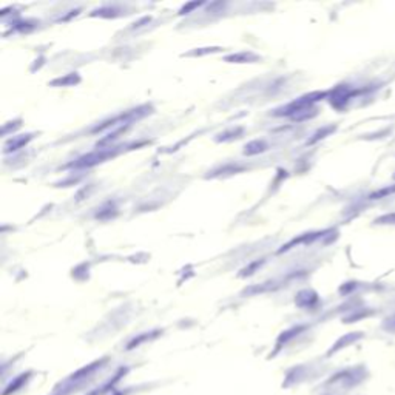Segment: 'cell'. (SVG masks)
Here are the masks:
<instances>
[{
  "label": "cell",
  "instance_id": "1",
  "mask_svg": "<svg viewBox=\"0 0 395 395\" xmlns=\"http://www.w3.org/2000/svg\"><path fill=\"white\" fill-rule=\"evenodd\" d=\"M326 96H327V93H320V91L306 94V96H303V97H300V99H297L294 102H290V104L286 105L284 108L276 110L275 114H278V116H283V114H284V116H290L292 118L294 114H297V113H300V111H303L306 108H310V105L313 104V102L320 100V99H323Z\"/></svg>",
  "mask_w": 395,
  "mask_h": 395
},
{
  "label": "cell",
  "instance_id": "2",
  "mask_svg": "<svg viewBox=\"0 0 395 395\" xmlns=\"http://www.w3.org/2000/svg\"><path fill=\"white\" fill-rule=\"evenodd\" d=\"M147 110H150V108H148V107H141V108H137V110H132V111L122 113V114H119V116H116V118H113V119H110V121L102 122V125H97L96 129H93V133L102 132V130L108 129V127H114V125H119V124L129 125L133 119H139V118L145 116L147 113H150V111H147Z\"/></svg>",
  "mask_w": 395,
  "mask_h": 395
},
{
  "label": "cell",
  "instance_id": "3",
  "mask_svg": "<svg viewBox=\"0 0 395 395\" xmlns=\"http://www.w3.org/2000/svg\"><path fill=\"white\" fill-rule=\"evenodd\" d=\"M114 155H116V150L102 148L99 151H94V153H90V155H85V156L79 158L78 161L71 164V167H93V165H96L99 162H104L105 159L113 158Z\"/></svg>",
  "mask_w": 395,
  "mask_h": 395
},
{
  "label": "cell",
  "instance_id": "4",
  "mask_svg": "<svg viewBox=\"0 0 395 395\" xmlns=\"http://www.w3.org/2000/svg\"><path fill=\"white\" fill-rule=\"evenodd\" d=\"M356 91H353V90H351L349 87H337L335 90L330 93V102H332V105L335 107V108H338V110H341L343 107H345L348 102H349V99L355 94Z\"/></svg>",
  "mask_w": 395,
  "mask_h": 395
},
{
  "label": "cell",
  "instance_id": "5",
  "mask_svg": "<svg viewBox=\"0 0 395 395\" xmlns=\"http://www.w3.org/2000/svg\"><path fill=\"white\" fill-rule=\"evenodd\" d=\"M267 148H269V147H267V144L264 141H252V142H249L244 147V155H247V156L258 155V153H263Z\"/></svg>",
  "mask_w": 395,
  "mask_h": 395
},
{
  "label": "cell",
  "instance_id": "6",
  "mask_svg": "<svg viewBox=\"0 0 395 395\" xmlns=\"http://www.w3.org/2000/svg\"><path fill=\"white\" fill-rule=\"evenodd\" d=\"M31 134H27V136H22V137H14L12 139V141H9L8 144H6V147H5V151L8 153V151H16V150H19V148H22L23 145H27L30 141H31Z\"/></svg>",
  "mask_w": 395,
  "mask_h": 395
},
{
  "label": "cell",
  "instance_id": "7",
  "mask_svg": "<svg viewBox=\"0 0 395 395\" xmlns=\"http://www.w3.org/2000/svg\"><path fill=\"white\" fill-rule=\"evenodd\" d=\"M316 301H318L316 294H313V292H309V290L301 292V294L298 295V298H297V303L300 306H309V304H313Z\"/></svg>",
  "mask_w": 395,
  "mask_h": 395
},
{
  "label": "cell",
  "instance_id": "8",
  "mask_svg": "<svg viewBox=\"0 0 395 395\" xmlns=\"http://www.w3.org/2000/svg\"><path fill=\"white\" fill-rule=\"evenodd\" d=\"M225 60L243 63V62H253V60H258V56H255V54H252V53H238V54H233V56H227Z\"/></svg>",
  "mask_w": 395,
  "mask_h": 395
},
{
  "label": "cell",
  "instance_id": "9",
  "mask_svg": "<svg viewBox=\"0 0 395 395\" xmlns=\"http://www.w3.org/2000/svg\"><path fill=\"white\" fill-rule=\"evenodd\" d=\"M394 193H395V184L377 190V192L372 193L369 198H371V199H381V198H388V196H391V195H394Z\"/></svg>",
  "mask_w": 395,
  "mask_h": 395
},
{
  "label": "cell",
  "instance_id": "10",
  "mask_svg": "<svg viewBox=\"0 0 395 395\" xmlns=\"http://www.w3.org/2000/svg\"><path fill=\"white\" fill-rule=\"evenodd\" d=\"M335 130V125H330V127H324V129H321L320 132H316L315 134H313V137L310 139L309 141V144H313V142H316V141H320V139H323V137H326L327 134H330Z\"/></svg>",
  "mask_w": 395,
  "mask_h": 395
},
{
  "label": "cell",
  "instance_id": "11",
  "mask_svg": "<svg viewBox=\"0 0 395 395\" xmlns=\"http://www.w3.org/2000/svg\"><path fill=\"white\" fill-rule=\"evenodd\" d=\"M375 224H380V225H395V212L380 216V218L375 219Z\"/></svg>",
  "mask_w": 395,
  "mask_h": 395
},
{
  "label": "cell",
  "instance_id": "12",
  "mask_svg": "<svg viewBox=\"0 0 395 395\" xmlns=\"http://www.w3.org/2000/svg\"><path fill=\"white\" fill-rule=\"evenodd\" d=\"M358 338H361V334H349V335H346L345 338H341V341L337 343L335 349L343 348V345H348V343H353V341H356Z\"/></svg>",
  "mask_w": 395,
  "mask_h": 395
},
{
  "label": "cell",
  "instance_id": "13",
  "mask_svg": "<svg viewBox=\"0 0 395 395\" xmlns=\"http://www.w3.org/2000/svg\"><path fill=\"white\" fill-rule=\"evenodd\" d=\"M76 82H79V78H78V76H74V74H70V76H67V78H63V79L54 81L53 85H68V84H76Z\"/></svg>",
  "mask_w": 395,
  "mask_h": 395
},
{
  "label": "cell",
  "instance_id": "14",
  "mask_svg": "<svg viewBox=\"0 0 395 395\" xmlns=\"http://www.w3.org/2000/svg\"><path fill=\"white\" fill-rule=\"evenodd\" d=\"M383 329L385 330H391V332H395V313L389 318H386L383 323Z\"/></svg>",
  "mask_w": 395,
  "mask_h": 395
},
{
  "label": "cell",
  "instance_id": "15",
  "mask_svg": "<svg viewBox=\"0 0 395 395\" xmlns=\"http://www.w3.org/2000/svg\"><path fill=\"white\" fill-rule=\"evenodd\" d=\"M199 5H202L201 2H193V3H187L181 11H179V14H188L190 11H192L193 8H198Z\"/></svg>",
  "mask_w": 395,
  "mask_h": 395
},
{
  "label": "cell",
  "instance_id": "16",
  "mask_svg": "<svg viewBox=\"0 0 395 395\" xmlns=\"http://www.w3.org/2000/svg\"><path fill=\"white\" fill-rule=\"evenodd\" d=\"M258 265H261V263H260V261H257V263H253L252 265H249V267H247V269L244 270V275H250V273H253V270H255V269H257V267H258Z\"/></svg>",
  "mask_w": 395,
  "mask_h": 395
}]
</instances>
